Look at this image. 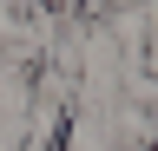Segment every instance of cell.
<instances>
[{"label": "cell", "mask_w": 158, "mask_h": 151, "mask_svg": "<svg viewBox=\"0 0 158 151\" xmlns=\"http://www.w3.org/2000/svg\"><path fill=\"white\" fill-rule=\"evenodd\" d=\"M53 7H59V13H73V0H53Z\"/></svg>", "instance_id": "obj_1"}]
</instances>
